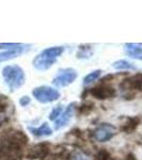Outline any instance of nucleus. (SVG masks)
Masks as SVG:
<instances>
[{"instance_id": "1", "label": "nucleus", "mask_w": 142, "mask_h": 160, "mask_svg": "<svg viewBox=\"0 0 142 160\" xmlns=\"http://www.w3.org/2000/svg\"><path fill=\"white\" fill-rule=\"evenodd\" d=\"M63 51L64 47L62 46H53L50 48H46L34 58L33 66L38 71H47L56 63L57 59L63 53Z\"/></svg>"}, {"instance_id": "2", "label": "nucleus", "mask_w": 142, "mask_h": 160, "mask_svg": "<svg viewBox=\"0 0 142 160\" xmlns=\"http://www.w3.org/2000/svg\"><path fill=\"white\" fill-rule=\"evenodd\" d=\"M2 76L10 91L19 89L25 83V72L18 65H8L2 69Z\"/></svg>"}, {"instance_id": "3", "label": "nucleus", "mask_w": 142, "mask_h": 160, "mask_svg": "<svg viewBox=\"0 0 142 160\" xmlns=\"http://www.w3.org/2000/svg\"><path fill=\"white\" fill-rule=\"evenodd\" d=\"M32 95L34 96V98L43 104H48V102H56L60 98L61 94L58 90L53 89L51 87H38L35 88L32 91Z\"/></svg>"}, {"instance_id": "4", "label": "nucleus", "mask_w": 142, "mask_h": 160, "mask_svg": "<svg viewBox=\"0 0 142 160\" xmlns=\"http://www.w3.org/2000/svg\"><path fill=\"white\" fill-rule=\"evenodd\" d=\"M120 89L123 92L128 93L130 97L134 96V91L142 92V74H136L134 76L122 80V82L120 83ZM128 94L124 95V97H127Z\"/></svg>"}, {"instance_id": "5", "label": "nucleus", "mask_w": 142, "mask_h": 160, "mask_svg": "<svg viewBox=\"0 0 142 160\" xmlns=\"http://www.w3.org/2000/svg\"><path fill=\"white\" fill-rule=\"evenodd\" d=\"M77 72L73 68H63L53 79V84L57 88H64L72 84L77 78Z\"/></svg>"}, {"instance_id": "6", "label": "nucleus", "mask_w": 142, "mask_h": 160, "mask_svg": "<svg viewBox=\"0 0 142 160\" xmlns=\"http://www.w3.org/2000/svg\"><path fill=\"white\" fill-rule=\"evenodd\" d=\"M115 133H117V129L114 126L111 124L103 123L93 131V138L99 142H106L111 140Z\"/></svg>"}, {"instance_id": "7", "label": "nucleus", "mask_w": 142, "mask_h": 160, "mask_svg": "<svg viewBox=\"0 0 142 160\" xmlns=\"http://www.w3.org/2000/svg\"><path fill=\"white\" fill-rule=\"evenodd\" d=\"M89 93L97 99L112 98L117 95V91L114 90V88H112L110 84L107 83H102L97 87L92 88V89L89 90Z\"/></svg>"}, {"instance_id": "8", "label": "nucleus", "mask_w": 142, "mask_h": 160, "mask_svg": "<svg viewBox=\"0 0 142 160\" xmlns=\"http://www.w3.org/2000/svg\"><path fill=\"white\" fill-rule=\"evenodd\" d=\"M75 108H76V102H71V104L65 108V110L61 113L60 117L55 121V129L59 130L68 125L69 123V121L74 117Z\"/></svg>"}, {"instance_id": "9", "label": "nucleus", "mask_w": 142, "mask_h": 160, "mask_svg": "<svg viewBox=\"0 0 142 160\" xmlns=\"http://www.w3.org/2000/svg\"><path fill=\"white\" fill-rule=\"evenodd\" d=\"M50 152V145L47 142H42L34 145L30 149L28 154L29 159H38V160H45Z\"/></svg>"}, {"instance_id": "10", "label": "nucleus", "mask_w": 142, "mask_h": 160, "mask_svg": "<svg viewBox=\"0 0 142 160\" xmlns=\"http://www.w3.org/2000/svg\"><path fill=\"white\" fill-rule=\"evenodd\" d=\"M28 129L31 133L37 138H42V137H49L53 135V129L48 123H43L40 127H28Z\"/></svg>"}, {"instance_id": "11", "label": "nucleus", "mask_w": 142, "mask_h": 160, "mask_svg": "<svg viewBox=\"0 0 142 160\" xmlns=\"http://www.w3.org/2000/svg\"><path fill=\"white\" fill-rule=\"evenodd\" d=\"M139 124H140V118L138 117H134V118L127 117V118H125V122L122 123L120 129L121 131H123V132L130 133L136 129Z\"/></svg>"}, {"instance_id": "12", "label": "nucleus", "mask_w": 142, "mask_h": 160, "mask_svg": "<svg viewBox=\"0 0 142 160\" xmlns=\"http://www.w3.org/2000/svg\"><path fill=\"white\" fill-rule=\"evenodd\" d=\"M126 50L129 57L142 60V47L140 44H126Z\"/></svg>"}, {"instance_id": "13", "label": "nucleus", "mask_w": 142, "mask_h": 160, "mask_svg": "<svg viewBox=\"0 0 142 160\" xmlns=\"http://www.w3.org/2000/svg\"><path fill=\"white\" fill-rule=\"evenodd\" d=\"M25 47H29V46L26 45ZM25 47L20 48V49L8 50V51H4V52H0V62L11 60V59H14V58H16V57H18L20 53H23L25 51Z\"/></svg>"}, {"instance_id": "14", "label": "nucleus", "mask_w": 142, "mask_h": 160, "mask_svg": "<svg viewBox=\"0 0 142 160\" xmlns=\"http://www.w3.org/2000/svg\"><path fill=\"white\" fill-rule=\"evenodd\" d=\"M93 55V48L90 45H84L79 47L77 51V58L78 59H88Z\"/></svg>"}, {"instance_id": "15", "label": "nucleus", "mask_w": 142, "mask_h": 160, "mask_svg": "<svg viewBox=\"0 0 142 160\" xmlns=\"http://www.w3.org/2000/svg\"><path fill=\"white\" fill-rule=\"evenodd\" d=\"M112 68L115 69H122V71H128V69H136V66L130 62L126 60H119L112 64Z\"/></svg>"}, {"instance_id": "16", "label": "nucleus", "mask_w": 142, "mask_h": 160, "mask_svg": "<svg viewBox=\"0 0 142 160\" xmlns=\"http://www.w3.org/2000/svg\"><path fill=\"white\" fill-rule=\"evenodd\" d=\"M102 75V71L100 69H96V71H93L92 73L88 74L84 79V86H88V84H91L92 82L96 81L97 79L100 77Z\"/></svg>"}, {"instance_id": "17", "label": "nucleus", "mask_w": 142, "mask_h": 160, "mask_svg": "<svg viewBox=\"0 0 142 160\" xmlns=\"http://www.w3.org/2000/svg\"><path fill=\"white\" fill-rule=\"evenodd\" d=\"M68 160H90L84 152H74L73 154H69Z\"/></svg>"}, {"instance_id": "18", "label": "nucleus", "mask_w": 142, "mask_h": 160, "mask_svg": "<svg viewBox=\"0 0 142 160\" xmlns=\"http://www.w3.org/2000/svg\"><path fill=\"white\" fill-rule=\"evenodd\" d=\"M62 109H63L62 105H58L57 107L53 108V111H51L50 114H49V120H50V121H56L57 118H58L61 115Z\"/></svg>"}, {"instance_id": "19", "label": "nucleus", "mask_w": 142, "mask_h": 160, "mask_svg": "<svg viewBox=\"0 0 142 160\" xmlns=\"http://www.w3.org/2000/svg\"><path fill=\"white\" fill-rule=\"evenodd\" d=\"M92 109H93L92 102H84V104H82L80 107H79L78 113L79 114H87L90 111H92Z\"/></svg>"}, {"instance_id": "20", "label": "nucleus", "mask_w": 142, "mask_h": 160, "mask_svg": "<svg viewBox=\"0 0 142 160\" xmlns=\"http://www.w3.org/2000/svg\"><path fill=\"white\" fill-rule=\"evenodd\" d=\"M96 158L97 160H109L111 158V156H110V153L107 151V149H99V152H97L96 154Z\"/></svg>"}, {"instance_id": "21", "label": "nucleus", "mask_w": 142, "mask_h": 160, "mask_svg": "<svg viewBox=\"0 0 142 160\" xmlns=\"http://www.w3.org/2000/svg\"><path fill=\"white\" fill-rule=\"evenodd\" d=\"M26 45L23 44H0V48H8L10 50H15V49H20V48L25 47Z\"/></svg>"}, {"instance_id": "22", "label": "nucleus", "mask_w": 142, "mask_h": 160, "mask_svg": "<svg viewBox=\"0 0 142 160\" xmlns=\"http://www.w3.org/2000/svg\"><path fill=\"white\" fill-rule=\"evenodd\" d=\"M30 102H31V98L29 96H23V97H20V99H19V104L20 106H23V107L28 106Z\"/></svg>"}]
</instances>
